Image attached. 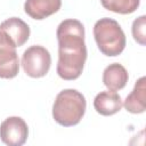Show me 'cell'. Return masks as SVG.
<instances>
[{
    "label": "cell",
    "instance_id": "3957f363",
    "mask_svg": "<svg viewBox=\"0 0 146 146\" xmlns=\"http://www.w3.org/2000/svg\"><path fill=\"white\" fill-rule=\"evenodd\" d=\"M94 36L100 52L114 57L125 48V35L120 24L108 17L98 19L94 25Z\"/></svg>",
    "mask_w": 146,
    "mask_h": 146
},
{
    "label": "cell",
    "instance_id": "ba28073f",
    "mask_svg": "<svg viewBox=\"0 0 146 146\" xmlns=\"http://www.w3.org/2000/svg\"><path fill=\"white\" fill-rule=\"evenodd\" d=\"M0 31L5 32L16 44V47L23 46L30 36L29 25L18 17H10L0 24Z\"/></svg>",
    "mask_w": 146,
    "mask_h": 146
},
{
    "label": "cell",
    "instance_id": "8fae6325",
    "mask_svg": "<svg viewBox=\"0 0 146 146\" xmlns=\"http://www.w3.org/2000/svg\"><path fill=\"white\" fill-rule=\"evenodd\" d=\"M146 78L141 76L135 83L132 91L127 96L124 100V107L132 114H139L146 110Z\"/></svg>",
    "mask_w": 146,
    "mask_h": 146
},
{
    "label": "cell",
    "instance_id": "277c9868",
    "mask_svg": "<svg viewBox=\"0 0 146 146\" xmlns=\"http://www.w3.org/2000/svg\"><path fill=\"white\" fill-rule=\"evenodd\" d=\"M51 56L42 46H31L22 56V66L24 72L31 78H42L50 68Z\"/></svg>",
    "mask_w": 146,
    "mask_h": 146
},
{
    "label": "cell",
    "instance_id": "5b68a950",
    "mask_svg": "<svg viewBox=\"0 0 146 146\" xmlns=\"http://www.w3.org/2000/svg\"><path fill=\"white\" fill-rule=\"evenodd\" d=\"M19 62L16 44L2 31H0V78L13 79L18 74Z\"/></svg>",
    "mask_w": 146,
    "mask_h": 146
},
{
    "label": "cell",
    "instance_id": "4fadbf2b",
    "mask_svg": "<svg viewBox=\"0 0 146 146\" xmlns=\"http://www.w3.org/2000/svg\"><path fill=\"white\" fill-rule=\"evenodd\" d=\"M146 26V16L141 15L138 18H136L132 23V35L133 39L141 46H145L146 41V34H145V27Z\"/></svg>",
    "mask_w": 146,
    "mask_h": 146
},
{
    "label": "cell",
    "instance_id": "9c48e42d",
    "mask_svg": "<svg viewBox=\"0 0 146 146\" xmlns=\"http://www.w3.org/2000/svg\"><path fill=\"white\" fill-rule=\"evenodd\" d=\"M62 0H26L25 13L34 19H43L59 10Z\"/></svg>",
    "mask_w": 146,
    "mask_h": 146
},
{
    "label": "cell",
    "instance_id": "7c38bea8",
    "mask_svg": "<svg viewBox=\"0 0 146 146\" xmlns=\"http://www.w3.org/2000/svg\"><path fill=\"white\" fill-rule=\"evenodd\" d=\"M102 6L116 14H131L133 13L138 7L140 0H100Z\"/></svg>",
    "mask_w": 146,
    "mask_h": 146
},
{
    "label": "cell",
    "instance_id": "6da1fadb",
    "mask_svg": "<svg viewBox=\"0 0 146 146\" xmlns=\"http://www.w3.org/2000/svg\"><path fill=\"white\" fill-rule=\"evenodd\" d=\"M58 63L57 74L64 80L78 79L87 59L84 26L73 18L63 21L57 27Z\"/></svg>",
    "mask_w": 146,
    "mask_h": 146
},
{
    "label": "cell",
    "instance_id": "52a82bcc",
    "mask_svg": "<svg viewBox=\"0 0 146 146\" xmlns=\"http://www.w3.org/2000/svg\"><path fill=\"white\" fill-rule=\"evenodd\" d=\"M94 107L97 113L110 116L117 113L122 107V99L119 94L112 90L100 91L94 99Z\"/></svg>",
    "mask_w": 146,
    "mask_h": 146
},
{
    "label": "cell",
    "instance_id": "30bf717a",
    "mask_svg": "<svg viewBox=\"0 0 146 146\" xmlns=\"http://www.w3.org/2000/svg\"><path fill=\"white\" fill-rule=\"evenodd\" d=\"M129 75L125 67L119 63L110 64L103 72V83L112 91H117L125 87Z\"/></svg>",
    "mask_w": 146,
    "mask_h": 146
},
{
    "label": "cell",
    "instance_id": "8992f818",
    "mask_svg": "<svg viewBox=\"0 0 146 146\" xmlns=\"http://www.w3.org/2000/svg\"><path fill=\"white\" fill-rule=\"evenodd\" d=\"M29 135L26 122L19 116H9L0 125L1 141L8 146H22Z\"/></svg>",
    "mask_w": 146,
    "mask_h": 146
},
{
    "label": "cell",
    "instance_id": "7a4b0ae2",
    "mask_svg": "<svg viewBox=\"0 0 146 146\" xmlns=\"http://www.w3.org/2000/svg\"><path fill=\"white\" fill-rule=\"evenodd\" d=\"M86 107V98L81 92L75 89H64L55 98L52 117L63 127H73L83 117Z\"/></svg>",
    "mask_w": 146,
    "mask_h": 146
}]
</instances>
